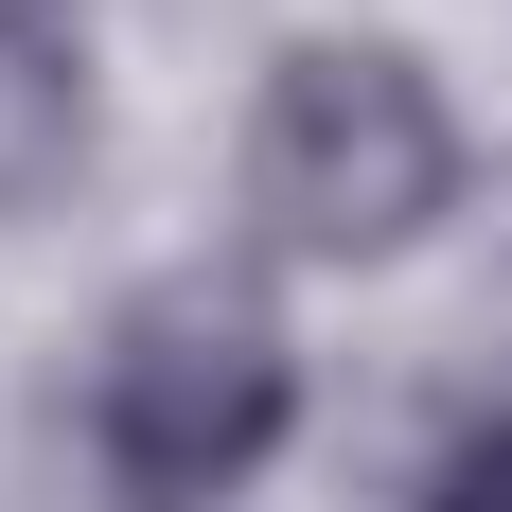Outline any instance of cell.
Instances as JSON below:
<instances>
[{
    "mask_svg": "<svg viewBox=\"0 0 512 512\" xmlns=\"http://www.w3.org/2000/svg\"><path fill=\"white\" fill-rule=\"evenodd\" d=\"M248 212L301 265H389L460 212V106L407 36H301L248 106Z\"/></svg>",
    "mask_w": 512,
    "mask_h": 512,
    "instance_id": "obj_1",
    "label": "cell"
},
{
    "mask_svg": "<svg viewBox=\"0 0 512 512\" xmlns=\"http://www.w3.org/2000/svg\"><path fill=\"white\" fill-rule=\"evenodd\" d=\"M89 159V36L71 0H0V212H36Z\"/></svg>",
    "mask_w": 512,
    "mask_h": 512,
    "instance_id": "obj_3",
    "label": "cell"
},
{
    "mask_svg": "<svg viewBox=\"0 0 512 512\" xmlns=\"http://www.w3.org/2000/svg\"><path fill=\"white\" fill-rule=\"evenodd\" d=\"M424 512H512V389H495V407L460 424V442H442V477H424Z\"/></svg>",
    "mask_w": 512,
    "mask_h": 512,
    "instance_id": "obj_4",
    "label": "cell"
},
{
    "mask_svg": "<svg viewBox=\"0 0 512 512\" xmlns=\"http://www.w3.org/2000/svg\"><path fill=\"white\" fill-rule=\"evenodd\" d=\"M301 424V354L283 318L230 301V283H159V301L106 318V371H89V460L124 512H212L248 495Z\"/></svg>",
    "mask_w": 512,
    "mask_h": 512,
    "instance_id": "obj_2",
    "label": "cell"
}]
</instances>
